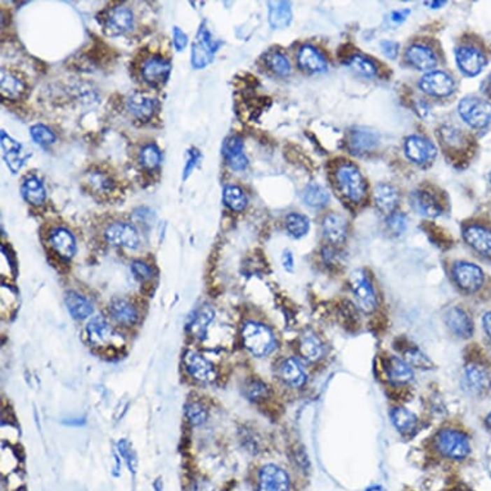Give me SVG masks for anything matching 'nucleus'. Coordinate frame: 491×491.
I'll use <instances>...</instances> for the list:
<instances>
[{
    "label": "nucleus",
    "instance_id": "nucleus-1",
    "mask_svg": "<svg viewBox=\"0 0 491 491\" xmlns=\"http://www.w3.org/2000/svg\"><path fill=\"white\" fill-rule=\"evenodd\" d=\"M246 349L255 357H266L276 349V337L266 325L248 322L242 331Z\"/></svg>",
    "mask_w": 491,
    "mask_h": 491
},
{
    "label": "nucleus",
    "instance_id": "nucleus-2",
    "mask_svg": "<svg viewBox=\"0 0 491 491\" xmlns=\"http://www.w3.org/2000/svg\"><path fill=\"white\" fill-rule=\"evenodd\" d=\"M337 183L341 192L346 199L351 202H360L364 199L367 187H365L364 178L360 174L359 169L353 164H342L336 173Z\"/></svg>",
    "mask_w": 491,
    "mask_h": 491
},
{
    "label": "nucleus",
    "instance_id": "nucleus-3",
    "mask_svg": "<svg viewBox=\"0 0 491 491\" xmlns=\"http://www.w3.org/2000/svg\"><path fill=\"white\" fill-rule=\"evenodd\" d=\"M436 448L449 460H462L471 452L467 436L457 429H443L436 436Z\"/></svg>",
    "mask_w": 491,
    "mask_h": 491
},
{
    "label": "nucleus",
    "instance_id": "nucleus-4",
    "mask_svg": "<svg viewBox=\"0 0 491 491\" xmlns=\"http://www.w3.org/2000/svg\"><path fill=\"white\" fill-rule=\"evenodd\" d=\"M458 112L462 120L474 129H483L490 124L491 104L481 98H463L458 104Z\"/></svg>",
    "mask_w": 491,
    "mask_h": 491
},
{
    "label": "nucleus",
    "instance_id": "nucleus-5",
    "mask_svg": "<svg viewBox=\"0 0 491 491\" xmlns=\"http://www.w3.org/2000/svg\"><path fill=\"white\" fill-rule=\"evenodd\" d=\"M350 287L354 293L357 308L367 314L373 313L377 308V297L369 278L363 270L353 271L350 277Z\"/></svg>",
    "mask_w": 491,
    "mask_h": 491
},
{
    "label": "nucleus",
    "instance_id": "nucleus-6",
    "mask_svg": "<svg viewBox=\"0 0 491 491\" xmlns=\"http://www.w3.org/2000/svg\"><path fill=\"white\" fill-rule=\"evenodd\" d=\"M453 277L460 288L468 292H475L483 283V271L472 262H457L453 266Z\"/></svg>",
    "mask_w": 491,
    "mask_h": 491
},
{
    "label": "nucleus",
    "instance_id": "nucleus-7",
    "mask_svg": "<svg viewBox=\"0 0 491 491\" xmlns=\"http://www.w3.org/2000/svg\"><path fill=\"white\" fill-rule=\"evenodd\" d=\"M106 239L116 247L135 250L139 246V234L129 222H113L106 229Z\"/></svg>",
    "mask_w": 491,
    "mask_h": 491
},
{
    "label": "nucleus",
    "instance_id": "nucleus-8",
    "mask_svg": "<svg viewBox=\"0 0 491 491\" xmlns=\"http://www.w3.org/2000/svg\"><path fill=\"white\" fill-rule=\"evenodd\" d=\"M455 59L460 71L469 78L477 76L486 66V57L483 56V52L477 48H458L455 50Z\"/></svg>",
    "mask_w": 491,
    "mask_h": 491
},
{
    "label": "nucleus",
    "instance_id": "nucleus-9",
    "mask_svg": "<svg viewBox=\"0 0 491 491\" xmlns=\"http://www.w3.org/2000/svg\"><path fill=\"white\" fill-rule=\"evenodd\" d=\"M291 483L285 469L266 464L259 472V491H290Z\"/></svg>",
    "mask_w": 491,
    "mask_h": 491
},
{
    "label": "nucleus",
    "instance_id": "nucleus-10",
    "mask_svg": "<svg viewBox=\"0 0 491 491\" xmlns=\"http://www.w3.org/2000/svg\"><path fill=\"white\" fill-rule=\"evenodd\" d=\"M405 155L414 164H428L437 155V150L432 143L423 136L412 135L405 142Z\"/></svg>",
    "mask_w": 491,
    "mask_h": 491
},
{
    "label": "nucleus",
    "instance_id": "nucleus-11",
    "mask_svg": "<svg viewBox=\"0 0 491 491\" xmlns=\"http://www.w3.org/2000/svg\"><path fill=\"white\" fill-rule=\"evenodd\" d=\"M420 87L434 97H448L454 92V80L444 71H429L420 80Z\"/></svg>",
    "mask_w": 491,
    "mask_h": 491
},
{
    "label": "nucleus",
    "instance_id": "nucleus-12",
    "mask_svg": "<svg viewBox=\"0 0 491 491\" xmlns=\"http://www.w3.org/2000/svg\"><path fill=\"white\" fill-rule=\"evenodd\" d=\"M1 147L4 151L6 164L13 174H17L21 170V167L24 166L27 159L31 156L30 151H26L22 144L12 139L4 130L1 131Z\"/></svg>",
    "mask_w": 491,
    "mask_h": 491
},
{
    "label": "nucleus",
    "instance_id": "nucleus-13",
    "mask_svg": "<svg viewBox=\"0 0 491 491\" xmlns=\"http://www.w3.org/2000/svg\"><path fill=\"white\" fill-rule=\"evenodd\" d=\"M463 386L472 395H483L490 390V373L481 365H468L464 371Z\"/></svg>",
    "mask_w": 491,
    "mask_h": 491
},
{
    "label": "nucleus",
    "instance_id": "nucleus-14",
    "mask_svg": "<svg viewBox=\"0 0 491 491\" xmlns=\"http://www.w3.org/2000/svg\"><path fill=\"white\" fill-rule=\"evenodd\" d=\"M134 17L127 7H115L104 20V32L108 36H119L131 30Z\"/></svg>",
    "mask_w": 491,
    "mask_h": 491
},
{
    "label": "nucleus",
    "instance_id": "nucleus-15",
    "mask_svg": "<svg viewBox=\"0 0 491 491\" xmlns=\"http://www.w3.org/2000/svg\"><path fill=\"white\" fill-rule=\"evenodd\" d=\"M184 365L190 376L199 382L210 383L216 378L214 365L194 351H188L184 355Z\"/></svg>",
    "mask_w": 491,
    "mask_h": 491
},
{
    "label": "nucleus",
    "instance_id": "nucleus-16",
    "mask_svg": "<svg viewBox=\"0 0 491 491\" xmlns=\"http://www.w3.org/2000/svg\"><path fill=\"white\" fill-rule=\"evenodd\" d=\"M170 72H171V64L159 57L151 58L143 64V79L151 87L164 85L170 76Z\"/></svg>",
    "mask_w": 491,
    "mask_h": 491
},
{
    "label": "nucleus",
    "instance_id": "nucleus-17",
    "mask_svg": "<svg viewBox=\"0 0 491 491\" xmlns=\"http://www.w3.org/2000/svg\"><path fill=\"white\" fill-rule=\"evenodd\" d=\"M127 107L135 119L147 121L157 108V99L148 93L136 92L127 99Z\"/></svg>",
    "mask_w": 491,
    "mask_h": 491
},
{
    "label": "nucleus",
    "instance_id": "nucleus-18",
    "mask_svg": "<svg viewBox=\"0 0 491 491\" xmlns=\"http://www.w3.org/2000/svg\"><path fill=\"white\" fill-rule=\"evenodd\" d=\"M222 156L227 164L236 171H242L248 165V159L243 153V141L237 135L225 139L222 144Z\"/></svg>",
    "mask_w": 491,
    "mask_h": 491
},
{
    "label": "nucleus",
    "instance_id": "nucleus-19",
    "mask_svg": "<svg viewBox=\"0 0 491 491\" xmlns=\"http://www.w3.org/2000/svg\"><path fill=\"white\" fill-rule=\"evenodd\" d=\"M445 323L455 336L468 339L474 332V323L467 313L460 308H450L445 313Z\"/></svg>",
    "mask_w": 491,
    "mask_h": 491
},
{
    "label": "nucleus",
    "instance_id": "nucleus-20",
    "mask_svg": "<svg viewBox=\"0 0 491 491\" xmlns=\"http://www.w3.org/2000/svg\"><path fill=\"white\" fill-rule=\"evenodd\" d=\"M405 58L408 64L420 71H429L437 64V58L431 48L422 44H413L406 49Z\"/></svg>",
    "mask_w": 491,
    "mask_h": 491
},
{
    "label": "nucleus",
    "instance_id": "nucleus-21",
    "mask_svg": "<svg viewBox=\"0 0 491 491\" xmlns=\"http://www.w3.org/2000/svg\"><path fill=\"white\" fill-rule=\"evenodd\" d=\"M297 62L304 71L323 73L328 70L325 56L313 45H302L297 53Z\"/></svg>",
    "mask_w": 491,
    "mask_h": 491
},
{
    "label": "nucleus",
    "instance_id": "nucleus-22",
    "mask_svg": "<svg viewBox=\"0 0 491 491\" xmlns=\"http://www.w3.org/2000/svg\"><path fill=\"white\" fill-rule=\"evenodd\" d=\"M463 237L477 252L491 257V230L481 225H469L463 230Z\"/></svg>",
    "mask_w": 491,
    "mask_h": 491
},
{
    "label": "nucleus",
    "instance_id": "nucleus-23",
    "mask_svg": "<svg viewBox=\"0 0 491 491\" xmlns=\"http://www.w3.org/2000/svg\"><path fill=\"white\" fill-rule=\"evenodd\" d=\"M87 339L92 345L94 346H104L108 343L112 339L111 325L106 320V318L102 315L93 317L87 325Z\"/></svg>",
    "mask_w": 491,
    "mask_h": 491
},
{
    "label": "nucleus",
    "instance_id": "nucleus-24",
    "mask_svg": "<svg viewBox=\"0 0 491 491\" xmlns=\"http://www.w3.org/2000/svg\"><path fill=\"white\" fill-rule=\"evenodd\" d=\"M279 376L291 387H302L308 380L306 372L296 357H290L279 368Z\"/></svg>",
    "mask_w": 491,
    "mask_h": 491
},
{
    "label": "nucleus",
    "instance_id": "nucleus-25",
    "mask_svg": "<svg viewBox=\"0 0 491 491\" xmlns=\"http://www.w3.org/2000/svg\"><path fill=\"white\" fill-rule=\"evenodd\" d=\"M412 206L418 214L423 215L426 218H437L441 215V206L439 201L435 199L434 194L426 190H418L414 192L411 197Z\"/></svg>",
    "mask_w": 491,
    "mask_h": 491
},
{
    "label": "nucleus",
    "instance_id": "nucleus-26",
    "mask_svg": "<svg viewBox=\"0 0 491 491\" xmlns=\"http://www.w3.org/2000/svg\"><path fill=\"white\" fill-rule=\"evenodd\" d=\"M50 245L57 254L64 260H70L76 254V241L71 232L58 228L50 236Z\"/></svg>",
    "mask_w": 491,
    "mask_h": 491
},
{
    "label": "nucleus",
    "instance_id": "nucleus-27",
    "mask_svg": "<svg viewBox=\"0 0 491 491\" xmlns=\"http://www.w3.org/2000/svg\"><path fill=\"white\" fill-rule=\"evenodd\" d=\"M323 234L333 245L343 243L348 236L346 222L343 220V218L337 214L325 216L323 220Z\"/></svg>",
    "mask_w": 491,
    "mask_h": 491
},
{
    "label": "nucleus",
    "instance_id": "nucleus-28",
    "mask_svg": "<svg viewBox=\"0 0 491 491\" xmlns=\"http://www.w3.org/2000/svg\"><path fill=\"white\" fill-rule=\"evenodd\" d=\"M269 24L276 30H283L292 22V9L288 1H269Z\"/></svg>",
    "mask_w": 491,
    "mask_h": 491
},
{
    "label": "nucleus",
    "instance_id": "nucleus-29",
    "mask_svg": "<svg viewBox=\"0 0 491 491\" xmlns=\"http://www.w3.org/2000/svg\"><path fill=\"white\" fill-rule=\"evenodd\" d=\"M374 204L383 214H392L399 204V193L390 184H380L374 190Z\"/></svg>",
    "mask_w": 491,
    "mask_h": 491
},
{
    "label": "nucleus",
    "instance_id": "nucleus-30",
    "mask_svg": "<svg viewBox=\"0 0 491 491\" xmlns=\"http://www.w3.org/2000/svg\"><path fill=\"white\" fill-rule=\"evenodd\" d=\"M110 314L120 325H133L138 320V311L134 305L125 299L112 300L110 304Z\"/></svg>",
    "mask_w": 491,
    "mask_h": 491
},
{
    "label": "nucleus",
    "instance_id": "nucleus-31",
    "mask_svg": "<svg viewBox=\"0 0 491 491\" xmlns=\"http://www.w3.org/2000/svg\"><path fill=\"white\" fill-rule=\"evenodd\" d=\"M64 302H66V306L70 311V314L76 320H84L87 317H90L93 313V306H92L90 301L84 296H81L80 293L72 292V291L66 293Z\"/></svg>",
    "mask_w": 491,
    "mask_h": 491
},
{
    "label": "nucleus",
    "instance_id": "nucleus-32",
    "mask_svg": "<svg viewBox=\"0 0 491 491\" xmlns=\"http://www.w3.org/2000/svg\"><path fill=\"white\" fill-rule=\"evenodd\" d=\"M215 311L210 305H205L197 310L193 317L190 318L188 328L193 336L197 339H204L206 336L207 327L214 320Z\"/></svg>",
    "mask_w": 491,
    "mask_h": 491
},
{
    "label": "nucleus",
    "instance_id": "nucleus-33",
    "mask_svg": "<svg viewBox=\"0 0 491 491\" xmlns=\"http://www.w3.org/2000/svg\"><path fill=\"white\" fill-rule=\"evenodd\" d=\"M380 141V136L372 130L357 129L350 135V147L355 152H367L373 150Z\"/></svg>",
    "mask_w": 491,
    "mask_h": 491
},
{
    "label": "nucleus",
    "instance_id": "nucleus-34",
    "mask_svg": "<svg viewBox=\"0 0 491 491\" xmlns=\"http://www.w3.org/2000/svg\"><path fill=\"white\" fill-rule=\"evenodd\" d=\"M300 353L309 362H317L325 355V345L315 333L306 332L300 340Z\"/></svg>",
    "mask_w": 491,
    "mask_h": 491
},
{
    "label": "nucleus",
    "instance_id": "nucleus-35",
    "mask_svg": "<svg viewBox=\"0 0 491 491\" xmlns=\"http://www.w3.org/2000/svg\"><path fill=\"white\" fill-rule=\"evenodd\" d=\"M390 417H391L392 425L401 434L409 435L417 428V423H418L417 417L414 415V413L405 409V408H401V406L394 408L390 413Z\"/></svg>",
    "mask_w": 491,
    "mask_h": 491
},
{
    "label": "nucleus",
    "instance_id": "nucleus-36",
    "mask_svg": "<svg viewBox=\"0 0 491 491\" xmlns=\"http://www.w3.org/2000/svg\"><path fill=\"white\" fill-rule=\"evenodd\" d=\"M388 380L395 383H406L411 382L414 377L411 365L400 357H391L387 363Z\"/></svg>",
    "mask_w": 491,
    "mask_h": 491
},
{
    "label": "nucleus",
    "instance_id": "nucleus-37",
    "mask_svg": "<svg viewBox=\"0 0 491 491\" xmlns=\"http://www.w3.org/2000/svg\"><path fill=\"white\" fill-rule=\"evenodd\" d=\"M21 193H22L26 202L35 205V206L41 205L47 197V192H45L43 183L40 182L39 179L35 176H30L24 180L22 187H21Z\"/></svg>",
    "mask_w": 491,
    "mask_h": 491
},
{
    "label": "nucleus",
    "instance_id": "nucleus-38",
    "mask_svg": "<svg viewBox=\"0 0 491 491\" xmlns=\"http://www.w3.org/2000/svg\"><path fill=\"white\" fill-rule=\"evenodd\" d=\"M0 92L7 99L16 101L24 93V84L10 72L1 71L0 76Z\"/></svg>",
    "mask_w": 491,
    "mask_h": 491
},
{
    "label": "nucleus",
    "instance_id": "nucleus-39",
    "mask_svg": "<svg viewBox=\"0 0 491 491\" xmlns=\"http://www.w3.org/2000/svg\"><path fill=\"white\" fill-rule=\"evenodd\" d=\"M304 201L313 208H322L329 202V192L322 184L311 183L305 190Z\"/></svg>",
    "mask_w": 491,
    "mask_h": 491
},
{
    "label": "nucleus",
    "instance_id": "nucleus-40",
    "mask_svg": "<svg viewBox=\"0 0 491 491\" xmlns=\"http://www.w3.org/2000/svg\"><path fill=\"white\" fill-rule=\"evenodd\" d=\"M285 229L292 238H302L308 234L310 229V220L305 215L291 213L285 218Z\"/></svg>",
    "mask_w": 491,
    "mask_h": 491
},
{
    "label": "nucleus",
    "instance_id": "nucleus-41",
    "mask_svg": "<svg viewBox=\"0 0 491 491\" xmlns=\"http://www.w3.org/2000/svg\"><path fill=\"white\" fill-rule=\"evenodd\" d=\"M265 62H266V66L269 67L270 71L274 72L280 78L288 76L292 71V67H291L288 58L279 50L269 52L265 57Z\"/></svg>",
    "mask_w": 491,
    "mask_h": 491
},
{
    "label": "nucleus",
    "instance_id": "nucleus-42",
    "mask_svg": "<svg viewBox=\"0 0 491 491\" xmlns=\"http://www.w3.org/2000/svg\"><path fill=\"white\" fill-rule=\"evenodd\" d=\"M224 204L229 207L232 211H243L247 206V197L245 192L237 185H228L222 190Z\"/></svg>",
    "mask_w": 491,
    "mask_h": 491
},
{
    "label": "nucleus",
    "instance_id": "nucleus-43",
    "mask_svg": "<svg viewBox=\"0 0 491 491\" xmlns=\"http://www.w3.org/2000/svg\"><path fill=\"white\" fill-rule=\"evenodd\" d=\"M214 59V53L210 52L207 48L204 47L202 44H199V41H196L192 45V66L196 70L205 69L207 64H211Z\"/></svg>",
    "mask_w": 491,
    "mask_h": 491
},
{
    "label": "nucleus",
    "instance_id": "nucleus-44",
    "mask_svg": "<svg viewBox=\"0 0 491 491\" xmlns=\"http://www.w3.org/2000/svg\"><path fill=\"white\" fill-rule=\"evenodd\" d=\"M349 66L357 73L367 76V78H372L377 73L376 64H373L372 61L367 57L359 56V55L351 57L349 59Z\"/></svg>",
    "mask_w": 491,
    "mask_h": 491
},
{
    "label": "nucleus",
    "instance_id": "nucleus-45",
    "mask_svg": "<svg viewBox=\"0 0 491 491\" xmlns=\"http://www.w3.org/2000/svg\"><path fill=\"white\" fill-rule=\"evenodd\" d=\"M161 162V152L155 144H148L141 152V164L143 167L153 170L159 166Z\"/></svg>",
    "mask_w": 491,
    "mask_h": 491
},
{
    "label": "nucleus",
    "instance_id": "nucleus-46",
    "mask_svg": "<svg viewBox=\"0 0 491 491\" xmlns=\"http://www.w3.org/2000/svg\"><path fill=\"white\" fill-rule=\"evenodd\" d=\"M30 134H31L32 141L40 145H50L56 142L57 139L56 134L49 127L41 124L31 127Z\"/></svg>",
    "mask_w": 491,
    "mask_h": 491
},
{
    "label": "nucleus",
    "instance_id": "nucleus-47",
    "mask_svg": "<svg viewBox=\"0 0 491 491\" xmlns=\"http://www.w3.org/2000/svg\"><path fill=\"white\" fill-rule=\"evenodd\" d=\"M405 362L411 367H417L420 369H429L432 367V362L429 357L423 354L420 349H409L405 351Z\"/></svg>",
    "mask_w": 491,
    "mask_h": 491
},
{
    "label": "nucleus",
    "instance_id": "nucleus-48",
    "mask_svg": "<svg viewBox=\"0 0 491 491\" xmlns=\"http://www.w3.org/2000/svg\"><path fill=\"white\" fill-rule=\"evenodd\" d=\"M185 415L193 426H199L206 422L207 411L199 403H190L185 406Z\"/></svg>",
    "mask_w": 491,
    "mask_h": 491
},
{
    "label": "nucleus",
    "instance_id": "nucleus-49",
    "mask_svg": "<svg viewBox=\"0 0 491 491\" xmlns=\"http://www.w3.org/2000/svg\"><path fill=\"white\" fill-rule=\"evenodd\" d=\"M388 229L391 230L395 236H400L406 229V218L401 213H394L388 215Z\"/></svg>",
    "mask_w": 491,
    "mask_h": 491
},
{
    "label": "nucleus",
    "instance_id": "nucleus-50",
    "mask_svg": "<svg viewBox=\"0 0 491 491\" xmlns=\"http://www.w3.org/2000/svg\"><path fill=\"white\" fill-rule=\"evenodd\" d=\"M246 395L251 400H262L268 395V387L262 380H252L246 390Z\"/></svg>",
    "mask_w": 491,
    "mask_h": 491
},
{
    "label": "nucleus",
    "instance_id": "nucleus-51",
    "mask_svg": "<svg viewBox=\"0 0 491 491\" xmlns=\"http://www.w3.org/2000/svg\"><path fill=\"white\" fill-rule=\"evenodd\" d=\"M201 157L202 156H201L199 150L190 148V151H188V159H187V164H185L184 171H183V180H187L190 178V175L193 173V170L197 166Z\"/></svg>",
    "mask_w": 491,
    "mask_h": 491
},
{
    "label": "nucleus",
    "instance_id": "nucleus-52",
    "mask_svg": "<svg viewBox=\"0 0 491 491\" xmlns=\"http://www.w3.org/2000/svg\"><path fill=\"white\" fill-rule=\"evenodd\" d=\"M131 271L134 274V277L139 280H148L153 277V273H152V269L142 262H134L131 264Z\"/></svg>",
    "mask_w": 491,
    "mask_h": 491
},
{
    "label": "nucleus",
    "instance_id": "nucleus-53",
    "mask_svg": "<svg viewBox=\"0 0 491 491\" xmlns=\"http://www.w3.org/2000/svg\"><path fill=\"white\" fill-rule=\"evenodd\" d=\"M120 454L122 455L124 460H127V467L130 469V472H135V464H136V460H135L134 457H133V453L130 450V446L127 444L125 440L120 441L119 443Z\"/></svg>",
    "mask_w": 491,
    "mask_h": 491
},
{
    "label": "nucleus",
    "instance_id": "nucleus-54",
    "mask_svg": "<svg viewBox=\"0 0 491 491\" xmlns=\"http://www.w3.org/2000/svg\"><path fill=\"white\" fill-rule=\"evenodd\" d=\"M173 43H174V47L178 52H182L187 47L188 44V36L187 34L180 30L179 27H174V31H173Z\"/></svg>",
    "mask_w": 491,
    "mask_h": 491
},
{
    "label": "nucleus",
    "instance_id": "nucleus-55",
    "mask_svg": "<svg viewBox=\"0 0 491 491\" xmlns=\"http://www.w3.org/2000/svg\"><path fill=\"white\" fill-rule=\"evenodd\" d=\"M380 49H382L385 56L391 58V59H395L397 56V52H399V44H397V41H392V40H383L380 43Z\"/></svg>",
    "mask_w": 491,
    "mask_h": 491
},
{
    "label": "nucleus",
    "instance_id": "nucleus-56",
    "mask_svg": "<svg viewBox=\"0 0 491 491\" xmlns=\"http://www.w3.org/2000/svg\"><path fill=\"white\" fill-rule=\"evenodd\" d=\"M411 15V10L409 9H404V10H395L391 13V21L395 22V24H400L406 20V17Z\"/></svg>",
    "mask_w": 491,
    "mask_h": 491
},
{
    "label": "nucleus",
    "instance_id": "nucleus-57",
    "mask_svg": "<svg viewBox=\"0 0 491 491\" xmlns=\"http://www.w3.org/2000/svg\"><path fill=\"white\" fill-rule=\"evenodd\" d=\"M282 264H283V266H285V269L287 270V271H292L294 260H293V255L291 254V251H285V252H283Z\"/></svg>",
    "mask_w": 491,
    "mask_h": 491
},
{
    "label": "nucleus",
    "instance_id": "nucleus-58",
    "mask_svg": "<svg viewBox=\"0 0 491 491\" xmlns=\"http://www.w3.org/2000/svg\"><path fill=\"white\" fill-rule=\"evenodd\" d=\"M483 327H485V331L489 334V337L491 339V313H488L485 317H483Z\"/></svg>",
    "mask_w": 491,
    "mask_h": 491
},
{
    "label": "nucleus",
    "instance_id": "nucleus-59",
    "mask_svg": "<svg viewBox=\"0 0 491 491\" xmlns=\"http://www.w3.org/2000/svg\"><path fill=\"white\" fill-rule=\"evenodd\" d=\"M483 93L486 95H489L491 98V75L485 80V83L483 84Z\"/></svg>",
    "mask_w": 491,
    "mask_h": 491
},
{
    "label": "nucleus",
    "instance_id": "nucleus-60",
    "mask_svg": "<svg viewBox=\"0 0 491 491\" xmlns=\"http://www.w3.org/2000/svg\"><path fill=\"white\" fill-rule=\"evenodd\" d=\"M445 1H427L426 6L428 7H432V8H440L444 6Z\"/></svg>",
    "mask_w": 491,
    "mask_h": 491
},
{
    "label": "nucleus",
    "instance_id": "nucleus-61",
    "mask_svg": "<svg viewBox=\"0 0 491 491\" xmlns=\"http://www.w3.org/2000/svg\"><path fill=\"white\" fill-rule=\"evenodd\" d=\"M367 491H385V489H383L382 486H380V485H373L371 488H368Z\"/></svg>",
    "mask_w": 491,
    "mask_h": 491
},
{
    "label": "nucleus",
    "instance_id": "nucleus-62",
    "mask_svg": "<svg viewBox=\"0 0 491 491\" xmlns=\"http://www.w3.org/2000/svg\"><path fill=\"white\" fill-rule=\"evenodd\" d=\"M155 489H156V491H161L162 490V486H161V483L157 481V483H155Z\"/></svg>",
    "mask_w": 491,
    "mask_h": 491
},
{
    "label": "nucleus",
    "instance_id": "nucleus-63",
    "mask_svg": "<svg viewBox=\"0 0 491 491\" xmlns=\"http://www.w3.org/2000/svg\"><path fill=\"white\" fill-rule=\"evenodd\" d=\"M486 423H488V426L491 428V412L489 413V415L486 417Z\"/></svg>",
    "mask_w": 491,
    "mask_h": 491
},
{
    "label": "nucleus",
    "instance_id": "nucleus-64",
    "mask_svg": "<svg viewBox=\"0 0 491 491\" xmlns=\"http://www.w3.org/2000/svg\"><path fill=\"white\" fill-rule=\"evenodd\" d=\"M489 179H490V184H491V173H490V176H489Z\"/></svg>",
    "mask_w": 491,
    "mask_h": 491
}]
</instances>
